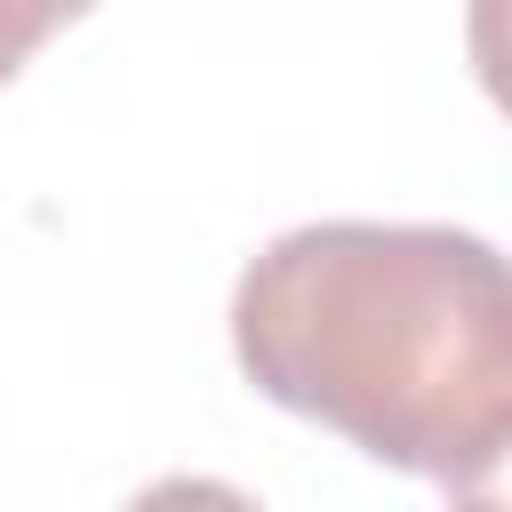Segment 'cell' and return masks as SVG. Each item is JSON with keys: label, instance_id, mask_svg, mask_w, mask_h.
I'll use <instances>...</instances> for the list:
<instances>
[{"label": "cell", "instance_id": "1", "mask_svg": "<svg viewBox=\"0 0 512 512\" xmlns=\"http://www.w3.org/2000/svg\"><path fill=\"white\" fill-rule=\"evenodd\" d=\"M240 376L360 456L496 512L512 448L504 256L456 224H296L232 288Z\"/></svg>", "mask_w": 512, "mask_h": 512}, {"label": "cell", "instance_id": "2", "mask_svg": "<svg viewBox=\"0 0 512 512\" xmlns=\"http://www.w3.org/2000/svg\"><path fill=\"white\" fill-rule=\"evenodd\" d=\"M128 512H264L248 488H232V480H208V472H168V480H152V488H136L128 496Z\"/></svg>", "mask_w": 512, "mask_h": 512}, {"label": "cell", "instance_id": "3", "mask_svg": "<svg viewBox=\"0 0 512 512\" xmlns=\"http://www.w3.org/2000/svg\"><path fill=\"white\" fill-rule=\"evenodd\" d=\"M72 8H56V0H0V80H16V64L64 24Z\"/></svg>", "mask_w": 512, "mask_h": 512}]
</instances>
